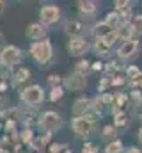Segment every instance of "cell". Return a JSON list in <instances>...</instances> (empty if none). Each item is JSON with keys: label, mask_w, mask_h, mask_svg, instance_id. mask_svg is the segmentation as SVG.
Segmentation results:
<instances>
[{"label": "cell", "mask_w": 142, "mask_h": 153, "mask_svg": "<svg viewBox=\"0 0 142 153\" xmlns=\"http://www.w3.org/2000/svg\"><path fill=\"white\" fill-rule=\"evenodd\" d=\"M96 119H98V114H94V112H87L82 117H73L71 128L76 134V137H89L94 132Z\"/></svg>", "instance_id": "1"}, {"label": "cell", "mask_w": 142, "mask_h": 153, "mask_svg": "<svg viewBox=\"0 0 142 153\" xmlns=\"http://www.w3.org/2000/svg\"><path fill=\"white\" fill-rule=\"evenodd\" d=\"M30 55L34 57V61L39 66H48V62L53 57V50H52V43L48 39L43 41H36L30 45Z\"/></svg>", "instance_id": "2"}, {"label": "cell", "mask_w": 142, "mask_h": 153, "mask_svg": "<svg viewBox=\"0 0 142 153\" xmlns=\"http://www.w3.org/2000/svg\"><path fill=\"white\" fill-rule=\"evenodd\" d=\"M21 102L30 105V107H37L44 102V91L41 85L32 84V85H27L21 89Z\"/></svg>", "instance_id": "3"}, {"label": "cell", "mask_w": 142, "mask_h": 153, "mask_svg": "<svg viewBox=\"0 0 142 153\" xmlns=\"http://www.w3.org/2000/svg\"><path fill=\"white\" fill-rule=\"evenodd\" d=\"M37 125H39V128L44 130L46 134H52V132H55V130H59V128L62 126V117L57 114V112H53V111H48V112H44V114L39 116Z\"/></svg>", "instance_id": "4"}, {"label": "cell", "mask_w": 142, "mask_h": 153, "mask_svg": "<svg viewBox=\"0 0 142 153\" xmlns=\"http://www.w3.org/2000/svg\"><path fill=\"white\" fill-rule=\"evenodd\" d=\"M21 50L14 45H4L2 52H0V61H2V66L5 68H13L16 64L21 62Z\"/></svg>", "instance_id": "5"}, {"label": "cell", "mask_w": 142, "mask_h": 153, "mask_svg": "<svg viewBox=\"0 0 142 153\" xmlns=\"http://www.w3.org/2000/svg\"><path fill=\"white\" fill-rule=\"evenodd\" d=\"M39 18H41V22H43V25H53V23H57L59 18H61V9H59L57 5H52V4L43 5V7L39 9Z\"/></svg>", "instance_id": "6"}, {"label": "cell", "mask_w": 142, "mask_h": 153, "mask_svg": "<svg viewBox=\"0 0 142 153\" xmlns=\"http://www.w3.org/2000/svg\"><path fill=\"white\" fill-rule=\"evenodd\" d=\"M139 46H141V43L137 41V39H130V41H123V45L119 46V50H117V55L121 57V59H132V57H135L137 53H139Z\"/></svg>", "instance_id": "7"}, {"label": "cell", "mask_w": 142, "mask_h": 153, "mask_svg": "<svg viewBox=\"0 0 142 153\" xmlns=\"http://www.w3.org/2000/svg\"><path fill=\"white\" fill-rule=\"evenodd\" d=\"M25 34H27L29 39L43 41V39H46V27H44L43 23H39V22H34V23H30V25L25 29Z\"/></svg>", "instance_id": "8"}, {"label": "cell", "mask_w": 142, "mask_h": 153, "mask_svg": "<svg viewBox=\"0 0 142 153\" xmlns=\"http://www.w3.org/2000/svg\"><path fill=\"white\" fill-rule=\"evenodd\" d=\"M84 30H85V27H84V23L78 22V20H70V22H66V25H64V32H66L71 39H80L84 36Z\"/></svg>", "instance_id": "9"}, {"label": "cell", "mask_w": 142, "mask_h": 153, "mask_svg": "<svg viewBox=\"0 0 142 153\" xmlns=\"http://www.w3.org/2000/svg\"><path fill=\"white\" fill-rule=\"evenodd\" d=\"M87 50H89V43L82 38L80 39H70V43H68V52H70V55H73V57H80V55H84Z\"/></svg>", "instance_id": "10"}, {"label": "cell", "mask_w": 142, "mask_h": 153, "mask_svg": "<svg viewBox=\"0 0 142 153\" xmlns=\"http://www.w3.org/2000/svg\"><path fill=\"white\" fill-rule=\"evenodd\" d=\"M85 85H87V78L85 75H80V73H71L68 78H66V87L71 89V91H82V89H85Z\"/></svg>", "instance_id": "11"}, {"label": "cell", "mask_w": 142, "mask_h": 153, "mask_svg": "<svg viewBox=\"0 0 142 153\" xmlns=\"http://www.w3.org/2000/svg\"><path fill=\"white\" fill-rule=\"evenodd\" d=\"M91 109V100L89 98H78L75 103H73V116L75 117H82L89 112Z\"/></svg>", "instance_id": "12"}, {"label": "cell", "mask_w": 142, "mask_h": 153, "mask_svg": "<svg viewBox=\"0 0 142 153\" xmlns=\"http://www.w3.org/2000/svg\"><path fill=\"white\" fill-rule=\"evenodd\" d=\"M29 78H30V71L27 68H18L14 71V75H13V85L14 87H21L23 84L29 82Z\"/></svg>", "instance_id": "13"}, {"label": "cell", "mask_w": 142, "mask_h": 153, "mask_svg": "<svg viewBox=\"0 0 142 153\" xmlns=\"http://www.w3.org/2000/svg\"><path fill=\"white\" fill-rule=\"evenodd\" d=\"M76 7H78V11L82 13V14H85V16H91V14H94L96 13V2H91V0H80V2H76Z\"/></svg>", "instance_id": "14"}, {"label": "cell", "mask_w": 142, "mask_h": 153, "mask_svg": "<svg viewBox=\"0 0 142 153\" xmlns=\"http://www.w3.org/2000/svg\"><path fill=\"white\" fill-rule=\"evenodd\" d=\"M110 32H114V29L106 23L105 20H103V22H100V23H96V25L92 27V34L96 36V39H98V38H105L106 34H110Z\"/></svg>", "instance_id": "15"}, {"label": "cell", "mask_w": 142, "mask_h": 153, "mask_svg": "<svg viewBox=\"0 0 142 153\" xmlns=\"http://www.w3.org/2000/svg\"><path fill=\"white\" fill-rule=\"evenodd\" d=\"M115 32H117V38L124 39V41H130V39L133 38V29H132V23H128V22H124Z\"/></svg>", "instance_id": "16"}, {"label": "cell", "mask_w": 142, "mask_h": 153, "mask_svg": "<svg viewBox=\"0 0 142 153\" xmlns=\"http://www.w3.org/2000/svg\"><path fill=\"white\" fill-rule=\"evenodd\" d=\"M92 48H94V52H96V53H100V55H106V53L110 52V48H112V46H110L103 38H98L96 41H94Z\"/></svg>", "instance_id": "17"}, {"label": "cell", "mask_w": 142, "mask_h": 153, "mask_svg": "<svg viewBox=\"0 0 142 153\" xmlns=\"http://www.w3.org/2000/svg\"><path fill=\"white\" fill-rule=\"evenodd\" d=\"M105 22L114 29V30H117V29L123 25V20H121V14H119V13H110V14L105 18Z\"/></svg>", "instance_id": "18"}, {"label": "cell", "mask_w": 142, "mask_h": 153, "mask_svg": "<svg viewBox=\"0 0 142 153\" xmlns=\"http://www.w3.org/2000/svg\"><path fill=\"white\" fill-rule=\"evenodd\" d=\"M124 152V148H123V143L121 141H112V143H108L105 148V153H123Z\"/></svg>", "instance_id": "19"}, {"label": "cell", "mask_w": 142, "mask_h": 153, "mask_svg": "<svg viewBox=\"0 0 142 153\" xmlns=\"http://www.w3.org/2000/svg\"><path fill=\"white\" fill-rule=\"evenodd\" d=\"M132 29H133V36H142V14H137L133 18Z\"/></svg>", "instance_id": "20"}, {"label": "cell", "mask_w": 142, "mask_h": 153, "mask_svg": "<svg viewBox=\"0 0 142 153\" xmlns=\"http://www.w3.org/2000/svg\"><path fill=\"white\" fill-rule=\"evenodd\" d=\"M126 123H128V116L124 114V112H117V114H114V125L115 126H126Z\"/></svg>", "instance_id": "21"}, {"label": "cell", "mask_w": 142, "mask_h": 153, "mask_svg": "<svg viewBox=\"0 0 142 153\" xmlns=\"http://www.w3.org/2000/svg\"><path fill=\"white\" fill-rule=\"evenodd\" d=\"M87 70H91V62H89V61H78L76 66H75V71L80 73V75H85Z\"/></svg>", "instance_id": "22"}, {"label": "cell", "mask_w": 142, "mask_h": 153, "mask_svg": "<svg viewBox=\"0 0 142 153\" xmlns=\"http://www.w3.org/2000/svg\"><path fill=\"white\" fill-rule=\"evenodd\" d=\"M64 96V89L59 85V87H52V94H50V100L52 102H57V100H61Z\"/></svg>", "instance_id": "23"}, {"label": "cell", "mask_w": 142, "mask_h": 153, "mask_svg": "<svg viewBox=\"0 0 142 153\" xmlns=\"http://www.w3.org/2000/svg\"><path fill=\"white\" fill-rule=\"evenodd\" d=\"M114 5H115V11H117V13H126V11L132 9V7H130L132 4H130V2H124V0H119V2H115Z\"/></svg>", "instance_id": "24"}, {"label": "cell", "mask_w": 142, "mask_h": 153, "mask_svg": "<svg viewBox=\"0 0 142 153\" xmlns=\"http://www.w3.org/2000/svg\"><path fill=\"white\" fill-rule=\"evenodd\" d=\"M21 141H23V143H29V144H32V141H34V135H32V130H30V128H25V130L21 132Z\"/></svg>", "instance_id": "25"}, {"label": "cell", "mask_w": 142, "mask_h": 153, "mask_svg": "<svg viewBox=\"0 0 142 153\" xmlns=\"http://www.w3.org/2000/svg\"><path fill=\"white\" fill-rule=\"evenodd\" d=\"M82 153H98V146L92 143H85L82 148Z\"/></svg>", "instance_id": "26"}, {"label": "cell", "mask_w": 142, "mask_h": 153, "mask_svg": "<svg viewBox=\"0 0 142 153\" xmlns=\"http://www.w3.org/2000/svg\"><path fill=\"white\" fill-rule=\"evenodd\" d=\"M137 75H141V70H139L137 66H130V68L126 70V76H128V80H130V78H135Z\"/></svg>", "instance_id": "27"}, {"label": "cell", "mask_w": 142, "mask_h": 153, "mask_svg": "<svg viewBox=\"0 0 142 153\" xmlns=\"http://www.w3.org/2000/svg\"><path fill=\"white\" fill-rule=\"evenodd\" d=\"M114 135H115L114 126H105V128H103V137H105V139H114Z\"/></svg>", "instance_id": "28"}, {"label": "cell", "mask_w": 142, "mask_h": 153, "mask_svg": "<svg viewBox=\"0 0 142 153\" xmlns=\"http://www.w3.org/2000/svg\"><path fill=\"white\" fill-rule=\"evenodd\" d=\"M48 82H50L53 87H59V84H61V76L59 75H50L48 76Z\"/></svg>", "instance_id": "29"}, {"label": "cell", "mask_w": 142, "mask_h": 153, "mask_svg": "<svg viewBox=\"0 0 142 153\" xmlns=\"http://www.w3.org/2000/svg\"><path fill=\"white\" fill-rule=\"evenodd\" d=\"M91 68H92V70H103V64H101V62H92Z\"/></svg>", "instance_id": "30"}, {"label": "cell", "mask_w": 142, "mask_h": 153, "mask_svg": "<svg viewBox=\"0 0 142 153\" xmlns=\"http://www.w3.org/2000/svg\"><path fill=\"white\" fill-rule=\"evenodd\" d=\"M123 153H142L139 148H130V150H126V152H123Z\"/></svg>", "instance_id": "31"}, {"label": "cell", "mask_w": 142, "mask_h": 153, "mask_svg": "<svg viewBox=\"0 0 142 153\" xmlns=\"http://www.w3.org/2000/svg\"><path fill=\"white\" fill-rule=\"evenodd\" d=\"M4 9H5V2H0V14L4 13Z\"/></svg>", "instance_id": "32"}, {"label": "cell", "mask_w": 142, "mask_h": 153, "mask_svg": "<svg viewBox=\"0 0 142 153\" xmlns=\"http://www.w3.org/2000/svg\"><path fill=\"white\" fill-rule=\"evenodd\" d=\"M139 141H141V143H142V128H141V130H139Z\"/></svg>", "instance_id": "33"}, {"label": "cell", "mask_w": 142, "mask_h": 153, "mask_svg": "<svg viewBox=\"0 0 142 153\" xmlns=\"http://www.w3.org/2000/svg\"><path fill=\"white\" fill-rule=\"evenodd\" d=\"M0 45H4V34L0 32Z\"/></svg>", "instance_id": "34"}, {"label": "cell", "mask_w": 142, "mask_h": 153, "mask_svg": "<svg viewBox=\"0 0 142 153\" xmlns=\"http://www.w3.org/2000/svg\"><path fill=\"white\" fill-rule=\"evenodd\" d=\"M139 116H141V117H142V105H141V107H139Z\"/></svg>", "instance_id": "35"}, {"label": "cell", "mask_w": 142, "mask_h": 153, "mask_svg": "<svg viewBox=\"0 0 142 153\" xmlns=\"http://www.w3.org/2000/svg\"><path fill=\"white\" fill-rule=\"evenodd\" d=\"M0 66H2V61H0Z\"/></svg>", "instance_id": "36"}, {"label": "cell", "mask_w": 142, "mask_h": 153, "mask_svg": "<svg viewBox=\"0 0 142 153\" xmlns=\"http://www.w3.org/2000/svg\"><path fill=\"white\" fill-rule=\"evenodd\" d=\"M66 153H71V152H66Z\"/></svg>", "instance_id": "37"}]
</instances>
